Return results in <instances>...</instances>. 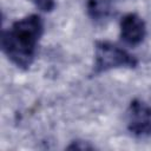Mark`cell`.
<instances>
[{
	"label": "cell",
	"instance_id": "cell-6",
	"mask_svg": "<svg viewBox=\"0 0 151 151\" xmlns=\"http://www.w3.org/2000/svg\"><path fill=\"white\" fill-rule=\"evenodd\" d=\"M31 1L37 8H39L42 12H52L55 7L54 0H28Z\"/></svg>",
	"mask_w": 151,
	"mask_h": 151
},
{
	"label": "cell",
	"instance_id": "cell-3",
	"mask_svg": "<svg viewBox=\"0 0 151 151\" xmlns=\"http://www.w3.org/2000/svg\"><path fill=\"white\" fill-rule=\"evenodd\" d=\"M127 129L136 137L151 136V107L139 100L133 99L130 103L127 114Z\"/></svg>",
	"mask_w": 151,
	"mask_h": 151
},
{
	"label": "cell",
	"instance_id": "cell-1",
	"mask_svg": "<svg viewBox=\"0 0 151 151\" xmlns=\"http://www.w3.org/2000/svg\"><path fill=\"white\" fill-rule=\"evenodd\" d=\"M42 32L44 22L40 15L29 14L2 32V52L17 67L27 70L34 60Z\"/></svg>",
	"mask_w": 151,
	"mask_h": 151
},
{
	"label": "cell",
	"instance_id": "cell-7",
	"mask_svg": "<svg viewBox=\"0 0 151 151\" xmlns=\"http://www.w3.org/2000/svg\"><path fill=\"white\" fill-rule=\"evenodd\" d=\"M81 142L80 140H77V142H73L72 143V145H70L67 149H80V150H86V149H93V146L92 145H90V144H87V143H84L83 142V144H80Z\"/></svg>",
	"mask_w": 151,
	"mask_h": 151
},
{
	"label": "cell",
	"instance_id": "cell-4",
	"mask_svg": "<svg viewBox=\"0 0 151 151\" xmlns=\"http://www.w3.org/2000/svg\"><path fill=\"white\" fill-rule=\"evenodd\" d=\"M120 37L129 45L140 44L146 35L144 20L136 13H129L120 20Z\"/></svg>",
	"mask_w": 151,
	"mask_h": 151
},
{
	"label": "cell",
	"instance_id": "cell-2",
	"mask_svg": "<svg viewBox=\"0 0 151 151\" xmlns=\"http://www.w3.org/2000/svg\"><path fill=\"white\" fill-rule=\"evenodd\" d=\"M138 65V60L126 50L110 42L96 41L94 44V72L100 73L111 68L130 67Z\"/></svg>",
	"mask_w": 151,
	"mask_h": 151
},
{
	"label": "cell",
	"instance_id": "cell-5",
	"mask_svg": "<svg viewBox=\"0 0 151 151\" xmlns=\"http://www.w3.org/2000/svg\"><path fill=\"white\" fill-rule=\"evenodd\" d=\"M86 7L93 20H103L110 14V5L106 0H87Z\"/></svg>",
	"mask_w": 151,
	"mask_h": 151
}]
</instances>
